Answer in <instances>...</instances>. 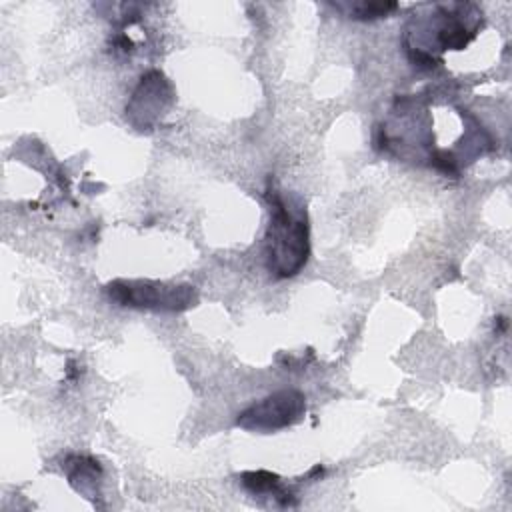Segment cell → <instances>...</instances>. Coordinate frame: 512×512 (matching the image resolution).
I'll use <instances>...</instances> for the list:
<instances>
[{"label": "cell", "instance_id": "cell-1", "mask_svg": "<svg viewBox=\"0 0 512 512\" xmlns=\"http://www.w3.org/2000/svg\"><path fill=\"white\" fill-rule=\"evenodd\" d=\"M270 224L266 232V266L278 278L296 276L308 262L310 240L304 208H292L276 192H266Z\"/></svg>", "mask_w": 512, "mask_h": 512}, {"label": "cell", "instance_id": "cell-2", "mask_svg": "<svg viewBox=\"0 0 512 512\" xmlns=\"http://www.w3.org/2000/svg\"><path fill=\"white\" fill-rule=\"evenodd\" d=\"M106 294L118 306L162 312H182L198 300L190 284H166L156 280H112L106 284Z\"/></svg>", "mask_w": 512, "mask_h": 512}, {"label": "cell", "instance_id": "cell-3", "mask_svg": "<svg viewBox=\"0 0 512 512\" xmlns=\"http://www.w3.org/2000/svg\"><path fill=\"white\" fill-rule=\"evenodd\" d=\"M306 412V398L300 390L284 388L244 408L236 424L248 432H276L296 424Z\"/></svg>", "mask_w": 512, "mask_h": 512}, {"label": "cell", "instance_id": "cell-4", "mask_svg": "<svg viewBox=\"0 0 512 512\" xmlns=\"http://www.w3.org/2000/svg\"><path fill=\"white\" fill-rule=\"evenodd\" d=\"M172 102V86L160 74L158 70H150L146 76L140 78L138 88L134 90V96L130 104L126 106V112L130 120L134 122L136 116H140V126H150V106L156 104L160 110H164Z\"/></svg>", "mask_w": 512, "mask_h": 512}, {"label": "cell", "instance_id": "cell-5", "mask_svg": "<svg viewBox=\"0 0 512 512\" xmlns=\"http://www.w3.org/2000/svg\"><path fill=\"white\" fill-rule=\"evenodd\" d=\"M242 486L252 492V494H266L272 496L274 500H278L280 506H294L296 502H292V494L282 486V480L278 474H272L268 470H252V472H244L240 476Z\"/></svg>", "mask_w": 512, "mask_h": 512}, {"label": "cell", "instance_id": "cell-6", "mask_svg": "<svg viewBox=\"0 0 512 512\" xmlns=\"http://www.w3.org/2000/svg\"><path fill=\"white\" fill-rule=\"evenodd\" d=\"M100 474H102V468L98 460L90 456H74V466L68 472V482L72 484L74 490L92 498L96 490V480L100 478Z\"/></svg>", "mask_w": 512, "mask_h": 512}, {"label": "cell", "instance_id": "cell-7", "mask_svg": "<svg viewBox=\"0 0 512 512\" xmlns=\"http://www.w3.org/2000/svg\"><path fill=\"white\" fill-rule=\"evenodd\" d=\"M338 10H346L350 18L356 20H376L394 12L396 2H352V4H336Z\"/></svg>", "mask_w": 512, "mask_h": 512}]
</instances>
